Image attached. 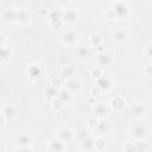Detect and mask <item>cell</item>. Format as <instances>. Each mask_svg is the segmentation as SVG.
I'll return each mask as SVG.
<instances>
[{
    "instance_id": "cell-21",
    "label": "cell",
    "mask_w": 152,
    "mask_h": 152,
    "mask_svg": "<svg viewBox=\"0 0 152 152\" xmlns=\"http://www.w3.org/2000/svg\"><path fill=\"white\" fill-rule=\"evenodd\" d=\"M57 97H58L61 101H63V102L65 103V102H69V101L71 100V93L64 88V89L58 90V96H57Z\"/></svg>"
},
{
    "instance_id": "cell-20",
    "label": "cell",
    "mask_w": 152,
    "mask_h": 152,
    "mask_svg": "<svg viewBox=\"0 0 152 152\" xmlns=\"http://www.w3.org/2000/svg\"><path fill=\"white\" fill-rule=\"evenodd\" d=\"M28 74H30V76L32 78H39L42 76V68H40V65L32 64L28 68Z\"/></svg>"
},
{
    "instance_id": "cell-36",
    "label": "cell",
    "mask_w": 152,
    "mask_h": 152,
    "mask_svg": "<svg viewBox=\"0 0 152 152\" xmlns=\"http://www.w3.org/2000/svg\"><path fill=\"white\" fill-rule=\"evenodd\" d=\"M101 93V89L97 87V86H94L93 88H91V94H93V96H96V95H99Z\"/></svg>"
},
{
    "instance_id": "cell-9",
    "label": "cell",
    "mask_w": 152,
    "mask_h": 152,
    "mask_svg": "<svg viewBox=\"0 0 152 152\" xmlns=\"http://www.w3.org/2000/svg\"><path fill=\"white\" fill-rule=\"evenodd\" d=\"M76 18H77V13L74 8H68L66 11L62 12V20L65 21V23L71 24L76 20Z\"/></svg>"
},
{
    "instance_id": "cell-8",
    "label": "cell",
    "mask_w": 152,
    "mask_h": 152,
    "mask_svg": "<svg viewBox=\"0 0 152 152\" xmlns=\"http://www.w3.org/2000/svg\"><path fill=\"white\" fill-rule=\"evenodd\" d=\"M76 53H77V56H78L80 59H87V58L90 57L91 51H90V48L87 44H81V45L77 46Z\"/></svg>"
},
{
    "instance_id": "cell-39",
    "label": "cell",
    "mask_w": 152,
    "mask_h": 152,
    "mask_svg": "<svg viewBox=\"0 0 152 152\" xmlns=\"http://www.w3.org/2000/svg\"><path fill=\"white\" fill-rule=\"evenodd\" d=\"M17 152H33V151H32L31 146H28V147H20Z\"/></svg>"
},
{
    "instance_id": "cell-28",
    "label": "cell",
    "mask_w": 152,
    "mask_h": 152,
    "mask_svg": "<svg viewBox=\"0 0 152 152\" xmlns=\"http://www.w3.org/2000/svg\"><path fill=\"white\" fill-rule=\"evenodd\" d=\"M51 104H52V107H53L55 109L59 110L61 108H63V106H64V102H63V101H61L58 97H55V99H52V101H51Z\"/></svg>"
},
{
    "instance_id": "cell-38",
    "label": "cell",
    "mask_w": 152,
    "mask_h": 152,
    "mask_svg": "<svg viewBox=\"0 0 152 152\" xmlns=\"http://www.w3.org/2000/svg\"><path fill=\"white\" fill-rule=\"evenodd\" d=\"M106 15H107V18H114L115 17V13H114V11L112 8H109V10H107Z\"/></svg>"
},
{
    "instance_id": "cell-27",
    "label": "cell",
    "mask_w": 152,
    "mask_h": 152,
    "mask_svg": "<svg viewBox=\"0 0 152 152\" xmlns=\"http://www.w3.org/2000/svg\"><path fill=\"white\" fill-rule=\"evenodd\" d=\"M49 18H50L51 20H55V19H62V12L58 11V10L49 11Z\"/></svg>"
},
{
    "instance_id": "cell-15",
    "label": "cell",
    "mask_w": 152,
    "mask_h": 152,
    "mask_svg": "<svg viewBox=\"0 0 152 152\" xmlns=\"http://www.w3.org/2000/svg\"><path fill=\"white\" fill-rule=\"evenodd\" d=\"M109 126H110L109 121H107L106 119H100L97 125H96V127H95V129H96V132L99 134H106L109 131Z\"/></svg>"
},
{
    "instance_id": "cell-35",
    "label": "cell",
    "mask_w": 152,
    "mask_h": 152,
    "mask_svg": "<svg viewBox=\"0 0 152 152\" xmlns=\"http://www.w3.org/2000/svg\"><path fill=\"white\" fill-rule=\"evenodd\" d=\"M104 146H106V144H104V141L102 139H99L97 141H95V148L102 150V148H104Z\"/></svg>"
},
{
    "instance_id": "cell-34",
    "label": "cell",
    "mask_w": 152,
    "mask_h": 152,
    "mask_svg": "<svg viewBox=\"0 0 152 152\" xmlns=\"http://www.w3.org/2000/svg\"><path fill=\"white\" fill-rule=\"evenodd\" d=\"M99 120H100V119H97L96 116H91V118H89L88 124H89V126H90V127L95 128V127H96V125H97V122H99Z\"/></svg>"
},
{
    "instance_id": "cell-6",
    "label": "cell",
    "mask_w": 152,
    "mask_h": 152,
    "mask_svg": "<svg viewBox=\"0 0 152 152\" xmlns=\"http://www.w3.org/2000/svg\"><path fill=\"white\" fill-rule=\"evenodd\" d=\"M49 151L50 152H63L65 150V145L63 141H61L58 138H55L52 139L50 142H49V146H48Z\"/></svg>"
},
{
    "instance_id": "cell-26",
    "label": "cell",
    "mask_w": 152,
    "mask_h": 152,
    "mask_svg": "<svg viewBox=\"0 0 152 152\" xmlns=\"http://www.w3.org/2000/svg\"><path fill=\"white\" fill-rule=\"evenodd\" d=\"M88 137H89V135H88V132H87L86 128H80V129L76 131V138H77L80 141L84 140V139L88 138Z\"/></svg>"
},
{
    "instance_id": "cell-23",
    "label": "cell",
    "mask_w": 152,
    "mask_h": 152,
    "mask_svg": "<svg viewBox=\"0 0 152 152\" xmlns=\"http://www.w3.org/2000/svg\"><path fill=\"white\" fill-rule=\"evenodd\" d=\"M124 106H125V101L122 100V97L116 96V97H114V99L112 100V107H113L114 109L120 110V109L124 108Z\"/></svg>"
},
{
    "instance_id": "cell-33",
    "label": "cell",
    "mask_w": 152,
    "mask_h": 152,
    "mask_svg": "<svg viewBox=\"0 0 152 152\" xmlns=\"http://www.w3.org/2000/svg\"><path fill=\"white\" fill-rule=\"evenodd\" d=\"M62 80H63L62 77H53V78L51 80V86H53V87H56V88H57L58 86H61V84H62V82H63Z\"/></svg>"
},
{
    "instance_id": "cell-7",
    "label": "cell",
    "mask_w": 152,
    "mask_h": 152,
    "mask_svg": "<svg viewBox=\"0 0 152 152\" xmlns=\"http://www.w3.org/2000/svg\"><path fill=\"white\" fill-rule=\"evenodd\" d=\"M62 42L68 45H74L77 42V34L74 31H65L62 33Z\"/></svg>"
},
{
    "instance_id": "cell-11",
    "label": "cell",
    "mask_w": 152,
    "mask_h": 152,
    "mask_svg": "<svg viewBox=\"0 0 152 152\" xmlns=\"http://www.w3.org/2000/svg\"><path fill=\"white\" fill-rule=\"evenodd\" d=\"M17 142L20 147H28L31 146V142H32V139L30 137V134L27 133H20L18 134V138H17Z\"/></svg>"
},
{
    "instance_id": "cell-3",
    "label": "cell",
    "mask_w": 152,
    "mask_h": 152,
    "mask_svg": "<svg viewBox=\"0 0 152 152\" xmlns=\"http://www.w3.org/2000/svg\"><path fill=\"white\" fill-rule=\"evenodd\" d=\"M96 86L101 89V91H107V90H109V89H112L113 88V81L108 77V76H101V77H99L97 80H96Z\"/></svg>"
},
{
    "instance_id": "cell-43",
    "label": "cell",
    "mask_w": 152,
    "mask_h": 152,
    "mask_svg": "<svg viewBox=\"0 0 152 152\" xmlns=\"http://www.w3.org/2000/svg\"><path fill=\"white\" fill-rule=\"evenodd\" d=\"M4 121H5V116L2 114H0V126L4 124Z\"/></svg>"
},
{
    "instance_id": "cell-4",
    "label": "cell",
    "mask_w": 152,
    "mask_h": 152,
    "mask_svg": "<svg viewBox=\"0 0 152 152\" xmlns=\"http://www.w3.org/2000/svg\"><path fill=\"white\" fill-rule=\"evenodd\" d=\"M128 37V30L126 27H118L113 31V40L115 43H122Z\"/></svg>"
},
{
    "instance_id": "cell-24",
    "label": "cell",
    "mask_w": 152,
    "mask_h": 152,
    "mask_svg": "<svg viewBox=\"0 0 152 152\" xmlns=\"http://www.w3.org/2000/svg\"><path fill=\"white\" fill-rule=\"evenodd\" d=\"M45 95H48L49 97H52V99H55V97H57L58 96V90H57V88L56 87H53V86H48L46 88H45Z\"/></svg>"
},
{
    "instance_id": "cell-10",
    "label": "cell",
    "mask_w": 152,
    "mask_h": 152,
    "mask_svg": "<svg viewBox=\"0 0 152 152\" xmlns=\"http://www.w3.org/2000/svg\"><path fill=\"white\" fill-rule=\"evenodd\" d=\"M96 61H97L100 66H107V65H109L112 63V56H110V53L103 51V52H100L97 55Z\"/></svg>"
},
{
    "instance_id": "cell-42",
    "label": "cell",
    "mask_w": 152,
    "mask_h": 152,
    "mask_svg": "<svg viewBox=\"0 0 152 152\" xmlns=\"http://www.w3.org/2000/svg\"><path fill=\"white\" fill-rule=\"evenodd\" d=\"M150 68H151V65H147V66H146V69H145L146 75H151V72H150Z\"/></svg>"
},
{
    "instance_id": "cell-5",
    "label": "cell",
    "mask_w": 152,
    "mask_h": 152,
    "mask_svg": "<svg viewBox=\"0 0 152 152\" xmlns=\"http://www.w3.org/2000/svg\"><path fill=\"white\" fill-rule=\"evenodd\" d=\"M108 114V107L106 103L103 102H99L96 103V106L94 107V116H96L97 119H104Z\"/></svg>"
},
{
    "instance_id": "cell-25",
    "label": "cell",
    "mask_w": 152,
    "mask_h": 152,
    "mask_svg": "<svg viewBox=\"0 0 152 152\" xmlns=\"http://www.w3.org/2000/svg\"><path fill=\"white\" fill-rule=\"evenodd\" d=\"M10 56H11L10 49H8L7 46H5V45L0 46V58H1V59H8Z\"/></svg>"
},
{
    "instance_id": "cell-40",
    "label": "cell",
    "mask_w": 152,
    "mask_h": 152,
    "mask_svg": "<svg viewBox=\"0 0 152 152\" xmlns=\"http://www.w3.org/2000/svg\"><path fill=\"white\" fill-rule=\"evenodd\" d=\"M39 13H40L42 17H45V15L48 17V15H49V11H48L46 8H40V10H39Z\"/></svg>"
},
{
    "instance_id": "cell-41",
    "label": "cell",
    "mask_w": 152,
    "mask_h": 152,
    "mask_svg": "<svg viewBox=\"0 0 152 152\" xmlns=\"http://www.w3.org/2000/svg\"><path fill=\"white\" fill-rule=\"evenodd\" d=\"M5 43V36L2 33H0V46H2Z\"/></svg>"
},
{
    "instance_id": "cell-22",
    "label": "cell",
    "mask_w": 152,
    "mask_h": 152,
    "mask_svg": "<svg viewBox=\"0 0 152 152\" xmlns=\"http://www.w3.org/2000/svg\"><path fill=\"white\" fill-rule=\"evenodd\" d=\"M28 18V14H27V11L25 8H19L17 11V15H15V20L19 21V23H25Z\"/></svg>"
},
{
    "instance_id": "cell-19",
    "label": "cell",
    "mask_w": 152,
    "mask_h": 152,
    "mask_svg": "<svg viewBox=\"0 0 152 152\" xmlns=\"http://www.w3.org/2000/svg\"><path fill=\"white\" fill-rule=\"evenodd\" d=\"M81 146L84 151H91L95 147V140L91 137H88V138H86L84 140L81 141Z\"/></svg>"
},
{
    "instance_id": "cell-32",
    "label": "cell",
    "mask_w": 152,
    "mask_h": 152,
    "mask_svg": "<svg viewBox=\"0 0 152 152\" xmlns=\"http://www.w3.org/2000/svg\"><path fill=\"white\" fill-rule=\"evenodd\" d=\"M144 55H145L147 58H151V55H152V45H151L150 42H148V43L146 44V46L144 48Z\"/></svg>"
},
{
    "instance_id": "cell-37",
    "label": "cell",
    "mask_w": 152,
    "mask_h": 152,
    "mask_svg": "<svg viewBox=\"0 0 152 152\" xmlns=\"http://www.w3.org/2000/svg\"><path fill=\"white\" fill-rule=\"evenodd\" d=\"M51 23H52V25L53 26H61L62 24H63V20L62 19H55V20H51Z\"/></svg>"
},
{
    "instance_id": "cell-30",
    "label": "cell",
    "mask_w": 152,
    "mask_h": 152,
    "mask_svg": "<svg viewBox=\"0 0 152 152\" xmlns=\"http://www.w3.org/2000/svg\"><path fill=\"white\" fill-rule=\"evenodd\" d=\"M91 76L94 77V78H99V77H101L102 76V70H101V68H97V66H95V68H93L91 69Z\"/></svg>"
},
{
    "instance_id": "cell-2",
    "label": "cell",
    "mask_w": 152,
    "mask_h": 152,
    "mask_svg": "<svg viewBox=\"0 0 152 152\" xmlns=\"http://www.w3.org/2000/svg\"><path fill=\"white\" fill-rule=\"evenodd\" d=\"M57 135H58V139L65 144V142H70V141L72 140V138H74V132H72L69 127H61V128L57 131Z\"/></svg>"
},
{
    "instance_id": "cell-16",
    "label": "cell",
    "mask_w": 152,
    "mask_h": 152,
    "mask_svg": "<svg viewBox=\"0 0 152 152\" xmlns=\"http://www.w3.org/2000/svg\"><path fill=\"white\" fill-rule=\"evenodd\" d=\"M75 74H76L75 68H74V66H70V65L64 66V68L62 69V71H61L62 78H64V80H66V81L70 80V78H72V77L75 76Z\"/></svg>"
},
{
    "instance_id": "cell-1",
    "label": "cell",
    "mask_w": 152,
    "mask_h": 152,
    "mask_svg": "<svg viewBox=\"0 0 152 152\" xmlns=\"http://www.w3.org/2000/svg\"><path fill=\"white\" fill-rule=\"evenodd\" d=\"M113 11L116 18L125 19L129 13V5L126 1H115L113 2Z\"/></svg>"
},
{
    "instance_id": "cell-18",
    "label": "cell",
    "mask_w": 152,
    "mask_h": 152,
    "mask_svg": "<svg viewBox=\"0 0 152 152\" xmlns=\"http://www.w3.org/2000/svg\"><path fill=\"white\" fill-rule=\"evenodd\" d=\"M15 15H17V11L14 8H12V7H7L2 12V18L6 21H14L15 20Z\"/></svg>"
},
{
    "instance_id": "cell-17",
    "label": "cell",
    "mask_w": 152,
    "mask_h": 152,
    "mask_svg": "<svg viewBox=\"0 0 152 152\" xmlns=\"http://www.w3.org/2000/svg\"><path fill=\"white\" fill-rule=\"evenodd\" d=\"M5 118H14L17 115V108L13 104H6L2 107V113H1Z\"/></svg>"
},
{
    "instance_id": "cell-13",
    "label": "cell",
    "mask_w": 152,
    "mask_h": 152,
    "mask_svg": "<svg viewBox=\"0 0 152 152\" xmlns=\"http://www.w3.org/2000/svg\"><path fill=\"white\" fill-rule=\"evenodd\" d=\"M132 115L133 116H137V118H140V116H144L146 113H147V107L144 104V103H137L132 107Z\"/></svg>"
},
{
    "instance_id": "cell-14",
    "label": "cell",
    "mask_w": 152,
    "mask_h": 152,
    "mask_svg": "<svg viewBox=\"0 0 152 152\" xmlns=\"http://www.w3.org/2000/svg\"><path fill=\"white\" fill-rule=\"evenodd\" d=\"M131 134L137 139H142L146 134V128L142 125H135L131 128Z\"/></svg>"
},
{
    "instance_id": "cell-12",
    "label": "cell",
    "mask_w": 152,
    "mask_h": 152,
    "mask_svg": "<svg viewBox=\"0 0 152 152\" xmlns=\"http://www.w3.org/2000/svg\"><path fill=\"white\" fill-rule=\"evenodd\" d=\"M65 86H66L65 89L69 90L70 93L71 91H78L81 89V81L78 78H76V77H72V78H70V80L66 81Z\"/></svg>"
},
{
    "instance_id": "cell-31",
    "label": "cell",
    "mask_w": 152,
    "mask_h": 152,
    "mask_svg": "<svg viewBox=\"0 0 152 152\" xmlns=\"http://www.w3.org/2000/svg\"><path fill=\"white\" fill-rule=\"evenodd\" d=\"M135 151H137V147L134 142H127L124 147V152H135Z\"/></svg>"
},
{
    "instance_id": "cell-29",
    "label": "cell",
    "mask_w": 152,
    "mask_h": 152,
    "mask_svg": "<svg viewBox=\"0 0 152 152\" xmlns=\"http://www.w3.org/2000/svg\"><path fill=\"white\" fill-rule=\"evenodd\" d=\"M90 42L93 43V45H95V46H99L100 44H101V42H102V38H101V36L100 34H91L90 36Z\"/></svg>"
}]
</instances>
